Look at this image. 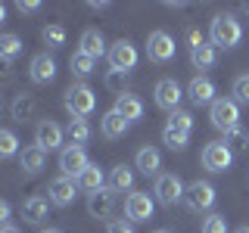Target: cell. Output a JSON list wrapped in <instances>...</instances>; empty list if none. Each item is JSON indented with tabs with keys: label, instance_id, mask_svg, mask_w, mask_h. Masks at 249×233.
Here are the masks:
<instances>
[{
	"label": "cell",
	"instance_id": "cell-1",
	"mask_svg": "<svg viewBox=\"0 0 249 233\" xmlns=\"http://www.w3.org/2000/svg\"><path fill=\"white\" fill-rule=\"evenodd\" d=\"M209 37H212L215 47L233 50V47H240V41H243V25H240L237 16L218 13L215 19H212V25H209Z\"/></svg>",
	"mask_w": 249,
	"mask_h": 233
},
{
	"label": "cell",
	"instance_id": "cell-2",
	"mask_svg": "<svg viewBox=\"0 0 249 233\" xmlns=\"http://www.w3.org/2000/svg\"><path fill=\"white\" fill-rule=\"evenodd\" d=\"M66 112L72 115V118H88V115L97 109V93H93V87H88V84H72V87L66 90Z\"/></svg>",
	"mask_w": 249,
	"mask_h": 233
},
{
	"label": "cell",
	"instance_id": "cell-3",
	"mask_svg": "<svg viewBox=\"0 0 249 233\" xmlns=\"http://www.w3.org/2000/svg\"><path fill=\"white\" fill-rule=\"evenodd\" d=\"M209 121H212V128L224 131V134L237 131V128H240V103H237V100L218 97L215 103L209 106Z\"/></svg>",
	"mask_w": 249,
	"mask_h": 233
},
{
	"label": "cell",
	"instance_id": "cell-4",
	"mask_svg": "<svg viewBox=\"0 0 249 233\" xmlns=\"http://www.w3.org/2000/svg\"><path fill=\"white\" fill-rule=\"evenodd\" d=\"M153 193H156V202H159V205L171 208V205H178V202H184L187 186H184V181L175 174V171H165V174H159V177H156Z\"/></svg>",
	"mask_w": 249,
	"mask_h": 233
},
{
	"label": "cell",
	"instance_id": "cell-5",
	"mask_svg": "<svg viewBox=\"0 0 249 233\" xmlns=\"http://www.w3.org/2000/svg\"><path fill=\"white\" fill-rule=\"evenodd\" d=\"M175 53H178V44H175V37H171L168 31H153V34L146 37V59L150 62L165 66V62L175 59Z\"/></svg>",
	"mask_w": 249,
	"mask_h": 233
},
{
	"label": "cell",
	"instance_id": "cell-6",
	"mask_svg": "<svg viewBox=\"0 0 249 233\" xmlns=\"http://www.w3.org/2000/svg\"><path fill=\"white\" fill-rule=\"evenodd\" d=\"M215 186L209 181H193L187 183V193H184V205L190 208V212H209V208L215 205Z\"/></svg>",
	"mask_w": 249,
	"mask_h": 233
},
{
	"label": "cell",
	"instance_id": "cell-7",
	"mask_svg": "<svg viewBox=\"0 0 249 233\" xmlns=\"http://www.w3.org/2000/svg\"><path fill=\"white\" fill-rule=\"evenodd\" d=\"M93 165V162L88 159V152H84V146H75V143H69L66 150L59 152V168H62V174L66 177H72V181H78V177L84 174Z\"/></svg>",
	"mask_w": 249,
	"mask_h": 233
},
{
	"label": "cell",
	"instance_id": "cell-8",
	"mask_svg": "<svg viewBox=\"0 0 249 233\" xmlns=\"http://www.w3.org/2000/svg\"><path fill=\"white\" fill-rule=\"evenodd\" d=\"M190 62L199 68V72H209V68H215L218 62V50L212 41H202L199 31H190Z\"/></svg>",
	"mask_w": 249,
	"mask_h": 233
},
{
	"label": "cell",
	"instance_id": "cell-9",
	"mask_svg": "<svg viewBox=\"0 0 249 233\" xmlns=\"http://www.w3.org/2000/svg\"><path fill=\"white\" fill-rule=\"evenodd\" d=\"M199 159H202V168H206V171H212V174H224V171L231 168V162H233V152H231L228 143H206Z\"/></svg>",
	"mask_w": 249,
	"mask_h": 233
},
{
	"label": "cell",
	"instance_id": "cell-10",
	"mask_svg": "<svg viewBox=\"0 0 249 233\" xmlns=\"http://www.w3.org/2000/svg\"><path fill=\"white\" fill-rule=\"evenodd\" d=\"M137 59H140V53H137V47L131 44V41H115L112 47H109V66H112V72H122V75H128L131 68L137 66Z\"/></svg>",
	"mask_w": 249,
	"mask_h": 233
},
{
	"label": "cell",
	"instance_id": "cell-11",
	"mask_svg": "<svg viewBox=\"0 0 249 233\" xmlns=\"http://www.w3.org/2000/svg\"><path fill=\"white\" fill-rule=\"evenodd\" d=\"M47 193H50V196H47V199H50V205L69 208L81 190H78V181H72V177H66V174H59V177H53V181H50Z\"/></svg>",
	"mask_w": 249,
	"mask_h": 233
},
{
	"label": "cell",
	"instance_id": "cell-12",
	"mask_svg": "<svg viewBox=\"0 0 249 233\" xmlns=\"http://www.w3.org/2000/svg\"><path fill=\"white\" fill-rule=\"evenodd\" d=\"M181 97H184V90H181V84H178L175 78H162V81L156 84V90H153L156 106H159V109H165L168 115L181 109Z\"/></svg>",
	"mask_w": 249,
	"mask_h": 233
},
{
	"label": "cell",
	"instance_id": "cell-13",
	"mask_svg": "<svg viewBox=\"0 0 249 233\" xmlns=\"http://www.w3.org/2000/svg\"><path fill=\"white\" fill-rule=\"evenodd\" d=\"M156 212V199L150 193H131L128 199H124V217H128L131 224H143L150 221Z\"/></svg>",
	"mask_w": 249,
	"mask_h": 233
},
{
	"label": "cell",
	"instance_id": "cell-14",
	"mask_svg": "<svg viewBox=\"0 0 249 233\" xmlns=\"http://www.w3.org/2000/svg\"><path fill=\"white\" fill-rule=\"evenodd\" d=\"M62 137H66V131H62L59 128V124L56 121H50V118H47V121H41V124H37V128H35V146H41V150L47 152V150H66V146H62Z\"/></svg>",
	"mask_w": 249,
	"mask_h": 233
},
{
	"label": "cell",
	"instance_id": "cell-15",
	"mask_svg": "<svg viewBox=\"0 0 249 233\" xmlns=\"http://www.w3.org/2000/svg\"><path fill=\"white\" fill-rule=\"evenodd\" d=\"M215 93H218L215 81H212V78H206V75H196L190 84H187V97H190L193 106H212L215 100H218Z\"/></svg>",
	"mask_w": 249,
	"mask_h": 233
},
{
	"label": "cell",
	"instance_id": "cell-16",
	"mask_svg": "<svg viewBox=\"0 0 249 233\" xmlns=\"http://www.w3.org/2000/svg\"><path fill=\"white\" fill-rule=\"evenodd\" d=\"M88 212H90V217H97V221H106V217H112V212H115V190L103 186L100 193L88 196Z\"/></svg>",
	"mask_w": 249,
	"mask_h": 233
},
{
	"label": "cell",
	"instance_id": "cell-17",
	"mask_svg": "<svg viewBox=\"0 0 249 233\" xmlns=\"http://www.w3.org/2000/svg\"><path fill=\"white\" fill-rule=\"evenodd\" d=\"M28 78L35 84H50L53 78H56V59H53L50 53H37L28 66Z\"/></svg>",
	"mask_w": 249,
	"mask_h": 233
},
{
	"label": "cell",
	"instance_id": "cell-18",
	"mask_svg": "<svg viewBox=\"0 0 249 233\" xmlns=\"http://www.w3.org/2000/svg\"><path fill=\"white\" fill-rule=\"evenodd\" d=\"M128 128H131V121L124 118L119 109H109L103 118H100V134H103L106 140H119V137H124V134H128Z\"/></svg>",
	"mask_w": 249,
	"mask_h": 233
},
{
	"label": "cell",
	"instance_id": "cell-19",
	"mask_svg": "<svg viewBox=\"0 0 249 233\" xmlns=\"http://www.w3.org/2000/svg\"><path fill=\"white\" fill-rule=\"evenodd\" d=\"M47 165V152L41 150V146H25L19 155V168H22V174H28V177H37L44 171Z\"/></svg>",
	"mask_w": 249,
	"mask_h": 233
},
{
	"label": "cell",
	"instance_id": "cell-20",
	"mask_svg": "<svg viewBox=\"0 0 249 233\" xmlns=\"http://www.w3.org/2000/svg\"><path fill=\"white\" fill-rule=\"evenodd\" d=\"M134 168L140 171V174H146V177H159V168H162V155L159 150H153V146H140L137 155H134Z\"/></svg>",
	"mask_w": 249,
	"mask_h": 233
},
{
	"label": "cell",
	"instance_id": "cell-21",
	"mask_svg": "<svg viewBox=\"0 0 249 233\" xmlns=\"http://www.w3.org/2000/svg\"><path fill=\"white\" fill-rule=\"evenodd\" d=\"M81 47H78V50L81 53H88L90 59H100V56H109V50H106V37L100 34V28H88L81 34V41H78Z\"/></svg>",
	"mask_w": 249,
	"mask_h": 233
},
{
	"label": "cell",
	"instance_id": "cell-22",
	"mask_svg": "<svg viewBox=\"0 0 249 233\" xmlns=\"http://www.w3.org/2000/svg\"><path fill=\"white\" fill-rule=\"evenodd\" d=\"M115 109H119V112L124 115V118H128L131 124H134V121H140V118H143V100H140L137 97V93H122V97H115Z\"/></svg>",
	"mask_w": 249,
	"mask_h": 233
},
{
	"label": "cell",
	"instance_id": "cell-23",
	"mask_svg": "<svg viewBox=\"0 0 249 233\" xmlns=\"http://www.w3.org/2000/svg\"><path fill=\"white\" fill-rule=\"evenodd\" d=\"M47 212H50V199L47 196H28L22 202V217H25L28 224H44Z\"/></svg>",
	"mask_w": 249,
	"mask_h": 233
},
{
	"label": "cell",
	"instance_id": "cell-24",
	"mask_svg": "<svg viewBox=\"0 0 249 233\" xmlns=\"http://www.w3.org/2000/svg\"><path fill=\"white\" fill-rule=\"evenodd\" d=\"M103 186H106V174H103V168H100V165H90V168L84 171L81 177H78V190H81V193H88V196L100 193Z\"/></svg>",
	"mask_w": 249,
	"mask_h": 233
},
{
	"label": "cell",
	"instance_id": "cell-25",
	"mask_svg": "<svg viewBox=\"0 0 249 233\" xmlns=\"http://www.w3.org/2000/svg\"><path fill=\"white\" fill-rule=\"evenodd\" d=\"M109 190H115V193L134 190V171H131L128 165H115L112 174H109Z\"/></svg>",
	"mask_w": 249,
	"mask_h": 233
},
{
	"label": "cell",
	"instance_id": "cell-26",
	"mask_svg": "<svg viewBox=\"0 0 249 233\" xmlns=\"http://www.w3.org/2000/svg\"><path fill=\"white\" fill-rule=\"evenodd\" d=\"M13 118L16 121H31L35 118V109H37V103H35V97H28V93H19V97L13 100Z\"/></svg>",
	"mask_w": 249,
	"mask_h": 233
},
{
	"label": "cell",
	"instance_id": "cell-27",
	"mask_svg": "<svg viewBox=\"0 0 249 233\" xmlns=\"http://www.w3.org/2000/svg\"><path fill=\"white\" fill-rule=\"evenodd\" d=\"M93 66H97V59H90L88 53H81V50H75L72 59H69V68H72L75 78H90L93 75Z\"/></svg>",
	"mask_w": 249,
	"mask_h": 233
},
{
	"label": "cell",
	"instance_id": "cell-28",
	"mask_svg": "<svg viewBox=\"0 0 249 233\" xmlns=\"http://www.w3.org/2000/svg\"><path fill=\"white\" fill-rule=\"evenodd\" d=\"M66 134H69V140H72L75 146H84L90 140V124H88V118H72L69 121V128H66Z\"/></svg>",
	"mask_w": 249,
	"mask_h": 233
},
{
	"label": "cell",
	"instance_id": "cell-29",
	"mask_svg": "<svg viewBox=\"0 0 249 233\" xmlns=\"http://www.w3.org/2000/svg\"><path fill=\"white\" fill-rule=\"evenodd\" d=\"M187 140H190V134H187V131H181V128H171V124H165V131H162V143H165L168 150H175V152L184 150Z\"/></svg>",
	"mask_w": 249,
	"mask_h": 233
},
{
	"label": "cell",
	"instance_id": "cell-30",
	"mask_svg": "<svg viewBox=\"0 0 249 233\" xmlns=\"http://www.w3.org/2000/svg\"><path fill=\"white\" fill-rule=\"evenodd\" d=\"M19 53H22V37L19 34H3L0 37V56H3L6 62H13Z\"/></svg>",
	"mask_w": 249,
	"mask_h": 233
},
{
	"label": "cell",
	"instance_id": "cell-31",
	"mask_svg": "<svg viewBox=\"0 0 249 233\" xmlns=\"http://www.w3.org/2000/svg\"><path fill=\"white\" fill-rule=\"evenodd\" d=\"M44 44L50 47V50H59V47L66 44V28L62 25H47L44 28Z\"/></svg>",
	"mask_w": 249,
	"mask_h": 233
},
{
	"label": "cell",
	"instance_id": "cell-32",
	"mask_svg": "<svg viewBox=\"0 0 249 233\" xmlns=\"http://www.w3.org/2000/svg\"><path fill=\"white\" fill-rule=\"evenodd\" d=\"M224 143L231 146V152H243V150H249V134L243 128H237L231 134H224Z\"/></svg>",
	"mask_w": 249,
	"mask_h": 233
},
{
	"label": "cell",
	"instance_id": "cell-33",
	"mask_svg": "<svg viewBox=\"0 0 249 233\" xmlns=\"http://www.w3.org/2000/svg\"><path fill=\"white\" fill-rule=\"evenodd\" d=\"M16 152H19V137H16L13 131H0V155H3V159H13Z\"/></svg>",
	"mask_w": 249,
	"mask_h": 233
},
{
	"label": "cell",
	"instance_id": "cell-34",
	"mask_svg": "<svg viewBox=\"0 0 249 233\" xmlns=\"http://www.w3.org/2000/svg\"><path fill=\"white\" fill-rule=\"evenodd\" d=\"M165 124H171V128H181V131H187V134H193V115L187 112V109H178V112H171Z\"/></svg>",
	"mask_w": 249,
	"mask_h": 233
},
{
	"label": "cell",
	"instance_id": "cell-35",
	"mask_svg": "<svg viewBox=\"0 0 249 233\" xmlns=\"http://www.w3.org/2000/svg\"><path fill=\"white\" fill-rule=\"evenodd\" d=\"M231 93H233V100H237V103H246L249 106V75H237V78H233Z\"/></svg>",
	"mask_w": 249,
	"mask_h": 233
},
{
	"label": "cell",
	"instance_id": "cell-36",
	"mask_svg": "<svg viewBox=\"0 0 249 233\" xmlns=\"http://www.w3.org/2000/svg\"><path fill=\"white\" fill-rule=\"evenodd\" d=\"M106 87H109V90H115V97L128 93V75H122V72H109V75H106Z\"/></svg>",
	"mask_w": 249,
	"mask_h": 233
},
{
	"label": "cell",
	"instance_id": "cell-37",
	"mask_svg": "<svg viewBox=\"0 0 249 233\" xmlns=\"http://www.w3.org/2000/svg\"><path fill=\"white\" fill-rule=\"evenodd\" d=\"M202 233H228V217L224 215H209L202 221Z\"/></svg>",
	"mask_w": 249,
	"mask_h": 233
},
{
	"label": "cell",
	"instance_id": "cell-38",
	"mask_svg": "<svg viewBox=\"0 0 249 233\" xmlns=\"http://www.w3.org/2000/svg\"><path fill=\"white\" fill-rule=\"evenodd\" d=\"M106 233H134V227H131L128 221H112L109 224V230Z\"/></svg>",
	"mask_w": 249,
	"mask_h": 233
},
{
	"label": "cell",
	"instance_id": "cell-39",
	"mask_svg": "<svg viewBox=\"0 0 249 233\" xmlns=\"http://www.w3.org/2000/svg\"><path fill=\"white\" fill-rule=\"evenodd\" d=\"M16 6H19L22 13H37V10H41V3H37V0H19Z\"/></svg>",
	"mask_w": 249,
	"mask_h": 233
},
{
	"label": "cell",
	"instance_id": "cell-40",
	"mask_svg": "<svg viewBox=\"0 0 249 233\" xmlns=\"http://www.w3.org/2000/svg\"><path fill=\"white\" fill-rule=\"evenodd\" d=\"M0 221H10V202H0Z\"/></svg>",
	"mask_w": 249,
	"mask_h": 233
},
{
	"label": "cell",
	"instance_id": "cell-41",
	"mask_svg": "<svg viewBox=\"0 0 249 233\" xmlns=\"http://www.w3.org/2000/svg\"><path fill=\"white\" fill-rule=\"evenodd\" d=\"M0 233H22L19 227H13V224H3V230H0Z\"/></svg>",
	"mask_w": 249,
	"mask_h": 233
},
{
	"label": "cell",
	"instance_id": "cell-42",
	"mask_svg": "<svg viewBox=\"0 0 249 233\" xmlns=\"http://www.w3.org/2000/svg\"><path fill=\"white\" fill-rule=\"evenodd\" d=\"M41 233H62V230H56V227H47V230H41Z\"/></svg>",
	"mask_w": 249,
	"mask_h": 233
},
{
	"label": "cell",
	"instance_id": "cell-43",
	"mask_svg": "<svg viewBox=\"0 0 249 233\" xmlns=\"http://www.w3.org/2000/svg\"><path fill=\"white\" fill-rule=\"evenodd\" d=\"M233 233H249V227H237V230H233Z\"/></svg>",
	"mask_w": 249,
	"mask_h": 233
},
{
	"label": "cell",
	"instance_id": "cell-44",
	"mask_svg": "<svg viewBox=\"0 0 249 233\" xmlns=\"http://www.w3.org/2000/svg\"><path fill=\"white\" fill-rule=\"evenodd\" d=\"M156 233H168V230H156Z\"/></svg>",
	"mask_w": 249,
	"mask_h": 233
}]
</instances>
